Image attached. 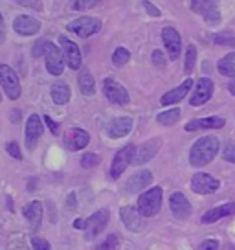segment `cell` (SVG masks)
I'll list each match as a JSON object with an SVG mask.
<instances>
[{
	"instance_id": "obj_1",
	"label": "cell",
	"mask_w": 235,
	"mask_h": 250,
	"mask_svg": "<svg viewBox=\"0 0 235 250\" xmlns=\"http://www.w3.org/2000/svg\"><path fill=\"white\" fill-rule=\"evenodd\" d=\"M220 142L217 136H202L189 149V164L193 167H204L217 156Z\"/></svg>"
},
{
	"instance_id": "obj_2",
	"label": "cell",
	"mask_w": 235,
	"mask_h": 250,
	"mask_svg": "<svg viewBox=\"0 0 235 250\" xmlns=\"http://www.w3.org/2000/svg\"><path fill=\"white\" fill-rule=\"evenodd\" d=\"M33 55L35 57H39V55L44 57L48 74H52V76H61L63 74L66 61H64L63 52L59 50L57 44L50 42V41H39V44L33 46Z\"/></svg>"
},
{
	"instance_id": "obj_3",
	"label": "cell",
	"mask_w": 235,
	"mask_h": 250,
	"mask_svg": "<svg viewBox=\"0 0 235 250\" xmlns=\"http://www.w3.org/2000/svg\"><path fill=\"white\" fill-rule=\"evenodd\" d=\"M136 208H138L141 217H155L162 208V188L155 186L140 193Z\"/></svg>"
},
{
	"instance_id": "obj_4",
	"label": "cell",
	"mask_w": 235,
	"mask_h": 250,
	"mask_svg": "<svg viewBox=\"0 0 235 250\" xmlns=\"http://www.w3.org/2000/svg\"><path fill=\"white\" fill-rule=\"evenodd\" d=\"M66 30L76 33L81 39H86V37H92L94 33L101 30V21L96 17H79V19H74L66 24Z\"/></svg>"
},
{
	"instance_id": "obj_5",
	"label": "cell",
	"mask_w": 235,
	"mask_h": 250,
	"mask_svg": "<svg viewBox=\"0 0 235 250\" xmlns=\"http://www.w3.org/2000/svg\"><path fill=\"white\" fill-rule=\"evenodd\" d=\"M134 149H136V146H134V144H129V146L121 147L116 155H114L112 162H110V169H109L110 179H114V180L119 179V177L125 173L127 167L133 164Z\"/></svg>"
},
{
	"instance_id": "obj_6",
	"label": "cell",
	"mask_w": 235,
	"mask_h": 250,
	"mask_svg": "<svg viewBox=\"0 0 235 250\" xmlns=\"http://www.w3.org/2000/svg\"><path fill=\"white\" fill-rule=\"evenodd\" d=\"M0 86L9 100H19L20 98V81L15 70L8 64H0Z\"/></svg>"
},
{
	"instance_id": "obj_7",
	"label": "cell",
	"mask_w": 235,
	"mask_h": 250,
	"mask_svg": "<svg viewBox=\"0 0 235 250\" xmlns=\"http://www.w3.org/2000/svg\"><path fill=\"white\" fill-rule=\"evenodd\" d=\"M189 184H191V189L198 195H213L220 188V180L210 173H195Z\"/></svg>"
},
{
	"instance_id": "obj_8",
	"label": "cell",
	"mask_w": 235,
	"mask_h": 250,
	"mask_svg": "<svg viewBox=\"0 0 235 250\" xmlns=\"http://www.w3.org/2000/svg\"><path fill=\"white\" fill-rule=\"evenodd\" d=\"M103 94L110 103H116V105H127L131 102V96L125 86L119 85L116 79L112 78H107L103 81Z\"/></svg>"
},
{
	"instance_id": "obj_9",
	"label": "cell",
	"mask_w": 235,
	"mask_h": 250,
	"mask_svg": "<svg viewBox=\"0 0 235 250\" xmlns=\"http://www.w3.org/2000/svg\"><path fill=\"white\" fill-rule=\"evenodd\" d=\"M162 147V138H151V140L143 142L140 147L134 149V156H133V164L134 166H141V164H147L149 160L155 158L158 151Z\"/></svg>"
},
{
	"instance_id": "obj_10",
	"label": "cell",
	"mask_w": 235,
	"mask_h": 250,
	"mask_svg": "<svg viewBox=\"0 0 235 250\" xmlns=\"http://www.w3.org/2000/svg\"><path fill=\"white\" fill-rule=\"evenodd\" d=\"M162 42H164L165 50H167V55L171 61H176L182 54V39L180 33L175 30L173 26H165L162 30Z\"/></svg>"
},
{
	"instance_id": "obj_11",
	"label": "cell",
	"mask_w": 235,
	"mask_h": 250,
	"mask_svg": "<svg viewBox=\"0 0 235 250\" xmlns=\"http://www.w3.org/2000/svg\"><path fill=\"white\" fill-rule=\"evenodd\" d=\"M213 88H215V83H213L210 78H200L196 81L195 90L189 98V103L193 107H202L204 103H208L213 96Z\"/></svg>"
},
{
	"instance_id": "obj_12",
	"label": "cell",
	"mask_w": 235,
	"mask_h": 250,
	"mask_svg": "<svg viewBox=\"0 0 235 250\" xmlns=\"http://www.w3.org/2000/svg\"><path fill=\"white\" fill-rule=\"evenodd\" d=\"M191 9L196 15H200L208 24H219L220 21V11L217 2H208V0H195L189 4Z\"/></svg>"
},
{
	"instance_id": "obj_13",
	"label": "cell",
	"mask_w": 235,
	"mask_h": 250,
	"mask_svg": "<svg viewBox=\"0 0 235 250\" xmlns=\"http://www.w3.org/2000/svg\"><path fill=\"white\" fill-rule=\"evenodd\" d=\"M110 213L109 210H98L86 219V239H96L109 225Z\"/></svg>"
},
{
	"instance_id": "obj_14",
	"label": "cell",
	"mask_w": 235,
	"mask_h": 250,
	"mask_svg": "<svg viewBox=\"0 0 235 250\" xmlns=\"http://www.w3.org/2000/svg\"><path fill=\"white\" fill-rule=\"evenodd\" d=\"M88 142H90V134L86 133L85 129H81V127L68 129L63 138L64 147L68 151H81V149H85L88 146Z\"/></svg>"
},
{
	"instance_id": "obj_15",
	"label": "cell",
	"mask_w": 235,
	"mask_h": 250,
	"mask_svg": "<svg viewBox=\"0 0 235 250\" xmlns=\"http://www.w3.org/2000/svg\"><path fill=\"white\" fill-rule=\"evenodd\" d=\"M59 42H61V52L64 55L66 64L72 70H81V50H79L78 44L74 41L66 39V37H61Z\"/></svg>"
},
{
	"instance_id": "obj_16",
	"label": "cell",
	"mask_w": 235,
	"mask_h": 250,
	"mask_svg": "<svg viewBox=\"0 0 235 250\" xmlns=\"http://www.w3.org/2000/svg\"><path fill=\"white\" fill-rule=\"evenodd\" d=\"M42 131H44L42 118H40L39 114H32V116L28 118V122H26V146H28L30 151L35 149Z\"/></svg>"
},
{
	"instance_id": "obj_17",
	"label": "cell",
	"mask_w": 235,
	"mask_h": 250,
	"mask_svg": "<svg viewBox=\"0 0 235 250\" xmlns=\"http://www.w3.org/2000/svg\"><path fill=\"white\" fill-rule=\"evenodd\" d=\"M169 210L176 219H188L191 215V203L188 201V197L180 193V191H175L169 197Z\"/></svg>"
},
{
	"instance_id": "obj_18",
	"label": "cell",
	"mask_w": 235,
	"mask_h": 250,
	"mask_svg": "<svg viewBox=\"0 0 235 250\" xmlns=\"http://www.w3.org/2000/svg\"><path fill=\"white\" fill-rule=\"evenodd\" d=\"M133 131V118L118 116L107 124V134L110 138H123Z\"/></svg>"
},
{
	"instance_id": "obj_19",
	"label": "cell",
	"mask_w": 235,
	"mask_h": 250,
	"mask_svg": "<svg viewBox=\"0 0 235 250\" xmlns=\"http://www.w3.org/2000/svg\"><path fill=\"white\" fill-rule=\"evenodd\" d=\"M13 30H15L19 35H22V37H30V35H35V33L40 30V22L35 17L19 15V17H15V21H13Z\"/></svg>"
},
{
	"instance_id": "obj_20",
	"label": "cell",
	"mask_w": 235,
	"mask_h": 250,
	"mask_svg": "<svg viewBox=\"0 0 235 250\" xmlns=\"http://www.w3.org/2000/svg\"><path fill=\"white\" fill-rule=\"evenodd\" d=\"M191 86H193V79H186L184 83H180L178 86L171 88L169 92H165L164 96H162L160 103H162L164 107H169V105H176V103H180L182 100L188 96V92L191 90Z\"/></svg>"
},
{
	"instance_id": "obj_21",
	"label": "cell",
	"mask_w": 235,
	"mask_h": 250,
	"mask_svg": "<svg viewBox=\"0 0 235 250\" xmlns=\"http://www.w3.org/2000/svg\"><path fill=\"white\" fill-rule=\"evenodd\" d=\"M224 118L220 116H208V118H200V120H191L186 124V131L188 133H193V131H202V129H220L224 127Z\"/></svg>"
},
{
	"instance_id": "obj_22",
	"label": "cell",
	"mask_w": 235,
	"mask_h": 250,
	"mask_svg": "<svg viewBox=\"0 0 235 250\" xmlns=\"http://www.w3.org/2000/svg\"><path fill=\"white\" fill-rule=\"evenodd\" d=\"M119 215H121V223L125 225V228H129L131 232H140L143 228V223H141V215L138 208L134 206H125L119 210Z\"/></svg>"
},
{
	"instance_id": "obj_23",
	"label": "cell",
	"mask_w": 235,
	"mask_h": 250,
	"mask_svg": "<svg viewBox=\"0 0 235 250\" xmlns=\"http://www.w3.org/2000/svg\"><path fill=\"white\" fill-rule=\"evenodd\" d=\"M24 217L28 219V225L32 228V232H37L42 223V204L39 201H32L30 204L24 206Z\"/></svg>"
},
{
	"instance_id": "obj_24",
	"label": "cell",
	"mask_w": 235,
	"mask_h": 250,
	"mask_svg": "<svg viewBox=\"0 0 235 250\" xmlns=\"http://www.w3.org/2000/svg\"><path fill=\"white\" fill-rule=\"evenodd\" d=\"M232 213H235V203L219 204V206H215V208L206 211L200 221H202L204 225H212V223H217L219 219L228 217V215H232Z\"/></svg>"
},
{
	"instance_id": "obj_25",
	"label": "cell",
	"mask_w": 235,
	"mask_h": 250,
	"mask_svg": "<svg viewBox=\"0 0 235 250\" xmlns=\"http://www.w3.org/2000/svg\"><path fill=\"white\" fill-rule=\"evenodd\" d=\"M151 182H153V173L149 169H140V171H136L129 179L127 189H129V193H138V191H141V189H145V188L149 186Z\"/></svg>"
},
{
	"instance_id": "obj_26",
	"label": "cell",
	"mask_w": 235,
	"mask_h": 250,
	"mask_svg": "<svg viewBox=\"0 0 235 250\" xmlns=\"http://www.w3.org/2000/svg\"><path fill=\"white\" fill-rule=\"evenodd\" d=\"M50 96H52L54 103L64 105V103L70 102V96H72L70 86L66 85V83H63V81H57V83H54L52 88H50Z\"/></svg>"
},
{
	"instance_id": "obj_27",
	"label": "cell",
	"mask_w": 235,
	"mask_h": 250,
	"mask_svg": "<svg viewBox=\"0 0 235 250\" xmlns=\"http://www.w3.org/2000/svg\"><path fill=\"white\" fill-rule=\"evenodd\" d=\"M78 85H79L81 94H85V96H94L96 94V81H94V78H92V74H90L88 70L79 72Z\"/></svg>"
},
{
	"instance_id": "obj_28",
	"label": "cell",
	"mask_w": 235,
	"mask_h": 250,
	"mask_svg": "<svg viewBox=\"0 0 235 250\" xmlns=\"http://www.w3.org/2000/svg\"><path fill=\"white\" fill-rule=\"evenodd\" d=\"M217 70H219L220 76L235 78V52L224 55V57L217 62Z\"/></svg>"
},
{
	"instance_id": "obj_29",
	"label": "cell",
	"mask_w": 235,
	"mask_h": 250,
	"mask_svg": "<svg viewBox=\"0 0 235 250\" xmlns=\"http://www.w3.org/2000/svg\"><path fill=\"white\" fill-rule=\"evenodd\" d=\"M178 120H180V109H169V110H165V112H160L157 116L158 124L165 125V127L175 125Z\"/></svg>"
},
{
	"instance_id": "obj_30",
	"label": "cell",
	"mask_w": 235,
	"mask_h": 250,
	"mask_svg": "<svg viewBox=\"0 0 235 250\" xmlns=\"http://www.w3.org/2000/svg\"><path fill=\"white\" fill-rule=\"evenodd\" d=\"M131 59V52L123 46H118L114 50V54H112V62L116 64V66H125L127 62Z\"/></svg>"
},
{
	"instance_id": "obj_31",
	"label": "cell",
	"mask_w": 235,
	"mask_h": 250,
	"mask_svg": "<svg viewBox=\"0 0 235 250\" xmlns=\"http://www.w3.org/2000/svg\"><path fill=\"white\" fill-rule=\"evenodd\" d=\"M196 62V48L193 44H189L188 50H186V61H184V70L186 72H193Z\"/></svg>"
},
{
	"instance_id": "obj_32",
	"label": "cell",
	"mask_w": 235,
	"mask_h": 250,
	"mask_svg": "<svg viewBox=\"0 0 235 250\" xmlns=\"http://www.w3.org/2000/svg\"><path fill=\"white\" fill-rule=\"evenodd\" d=\"M98 164H99V155H96V153H85L81 156V167H85V169H92Z\"/></svg>"
},
{
	"instance_id": "obj_33",
	"label": "cell",
	"mask_w": 235,
	"mask_h": 250,
	"mask_svg": "<svg viewBox=\"0 0 235 250\" xmlns=\"http://www.w3.org/2000/svg\"><path fill=\"white\" fill-rule=\"evenodd\" d=\"M118 245H119V239H118L116 234H110L107 239H105V243H101L99 247H98V250H116Z\"/></svg>"
},
{
	"instance_id": "obj_34",
	"label": "cell",
	"mask_w": 235,
	"mask_h": 250,
	"mask_svg": "<svg viewBox=\"0 0 235 250\" xmlns=\"http://www.w3.org/2000/svg\"><path fill=\"white\" fill-rule=\"evenodd\" d=\"M213 42H217V44H222V46H234L235 48V37L232 35H222V33H217V35H213L212 37Z\"/></svg>"
},
{
	"instance_id": "obj_35",
	"label": "cell",
	"mask_w": 235,
	"mask_h": 250,
	"mask_svg": "<svg viewBox=\"0 0 235 250\" xmlns=\"http://www.w3.org/2000/svg\"><path fill=\"white\" fill-rule=\"evenodd\" d=\"M222 156H224V160H226V162L235 164V142H226L224 151H222Z\"/></svg>"
},
{
	"instance_id": "obj_36",
	"label": "cell",
	"mask_w": 235,
	"mask_h": 250,
	"mask_svg": "<svg viewBox=\"0 0 235 250\" xmlns=\"http://www.w3.org/2000/svg\"><path fill=\"white\" fill-rule=\"evenodd\" d=\"M6 151H8V155H11L13 158H17V160L22 158V151H20V146H19L17 142H9L8 146H6Z\"/></svg>"
},
{
	"instance_id": "obj_37",
	"label": "cell",
	"mask_w": 235,
	"mask_h": 250,
	"mask_svg": "<svg viewBox=\"0 0 235 250\" xmlns=\"http://www.w3.org/2000/svg\"><path fill=\"white\" fill-rule=\"evenodd\" d=\"M32 247L33 250H50V243L46 239H42V237H32Z\"/></svg>"
},
{
	"instance_id": "obj_38",
	"label": "cell",
	"mask_w": 235,
	"mask_h": 250,
	"mask_svg": "<svg viewBox=\"0 0 235 250\" xmlns=\"http://www.w3.org/2000/svg\"><path fill=\"white\" fill-rule=\"evenodd\" d=\"M196 250H219V241L217 239H204Z\"/></svg>"
},
{
	"instance_id": "obj_39",
	"label": "cell",
	"mask_w": 235,
	"mask_h": 250,
	"mask_svg": "<svg viewBox=\"0 0 235 250\" xmlns=\"http://www.w3.org/2000/svg\"><path fill=\"white\" fill-rule=\"evenodd\" d=\"M42 122L46 124V127L50 129V131H52V133L55 134V136L59 134V124H57V122H54V120H52L50 116H42Z\"/></svg>"
},
{
	"instance_id": "obj_40",
	"label": "cell",
	"mask_w": 235,
	"mask_h": 250,
	"mask_svg": "<svg viewBox=\"0 0 235 250\" xmlns=\"http://www.w3.org/2000/svg\"><path fill=\"white\" fill-rule=\"evenodd\" d=\"M143 8L147 9V13H149L151 17H155V19H158V17L162 15V13H160V9H158L153 2H143Z\"/></svg>"
},
{
	"instance_id": "obj_41",
	"label": "cell",
	"mask_w": 235,
	"mask_h": 250,
	"mask_svg": "<svg viewBox=\"0 0 235 250\" xmlns=\"http://www.w3.org/2000/svg\"><path fill=\"white\" fill-rule=\"evenodd\" d=\"M151 57H153V62L157 64L158 68H162V66H164V64H165L164 54H162L160 50H155V52H153V55H151Z\"/></svg>"
},
{
	"instance_id": "obj_42",
	"label": "cell",
	"mask_w": 235,
	"mask_h": 250,
	"mask_svg": "<svg viewBox=\"0 0 235 250\" xmlns=\"http://www.w3.org/2000/svg\"><path fill=\"white\" fill-rule=\"evenodd\" d=\"M72 8L78 9V11H83V9H90V8H96V2H74L72 4Z\"/></svg>"
},
{
	"instance_id": "obj_43",
	"label": "cell",
	"mask_w": 235,
	"mask_h": 250,
	"mask_svg": "<svg viewBox=\"0 0 235 250\" xmlns=\"http://www.w3.org/2000/svg\"><path fill=\"white\" fill-rule=\"evenodd\" d=\"M24 8H33V9H40L42 8V2H19Z\"/></svg>"
},
{
	"instance_id": "obj_44",
	"label": "cell",
	"mask_w": 235,
	"mask_h": 250,
	"mask_svg": "<svg viewBox=\"0 0 235 250\" xmlns=\"http://www.w3.org/2000/svg\"><path fill=\"white\" fill-rule=\"evenodd\" d=\"M6 41V26H4V19L0 15V44Z\"/></svg>"
},
{
	"instance_id": "obj_45",
	"label": "cell",
	"mask_w": 235,
	"mask_h": 250,
	"mask_svg": "<svg viewBox=\"0 0 235 250\" xmlns=\"http://www.w3.org/2000/svg\"><path fill=\"white\" fill-rule=\"evenodd\" d=\"M74 228H78V230H86V219H76V221H74Z\"/></svg>"
},
{
	"instance_id": "obj_46",
	"label": "cell",
	"mask_w": 235,
	"mask_h": 250,
	"mask_svg": "<svg viewBox=\"0 0 235 250\" xmlns=\"http://www.w3.org/2000/svg\"><path fill=\"white\" fill-rule=\"evenodd\" d=\"M228 90H230L232 94H235V78L230 81V85H228Z\"/></svg>"
},
{
	"instance_id": "obj_47",
	"label": "cell",
	"mask_w": 235,
	"mask_h": 250,
	"mask_svg": "<svg viewBox=\"0 0 235 250\" xmlns=\"http://www.w3.org/2000/svg\"><path fill=\"white\" fill-rule=\"evenodd\" d=\"M0 102H2V98H0Z\"/></svg>"
}]
</instances>
